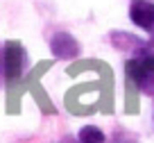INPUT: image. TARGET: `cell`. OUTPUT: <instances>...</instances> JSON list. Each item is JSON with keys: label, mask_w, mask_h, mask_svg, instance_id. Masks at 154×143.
I'll list each match as a JSON object with an SVG mask.
<instances>
[{"label": "cell", "mask_w": 154, "mask_h": 143, "mask_svg": "<svg viewBox=\"0 0 154 143\" xmlns=\"http://www.w3.org/2000/svg\"><path fill=\"white\" fill-rule=\"evenodd\" d=\"M129 18L134 25H138L143 32L149 34V41L154 43V2L152 0H131Z\"/></svg>", "instance_id": "cell-2"}, {"label": "cell", "mask_w": 154, "mask_h": 143, "mask_svg": "<svg viewBox=\"0 0 154 143\" xmlns=\"http://www.w3.org/2000/svg\"><path fill=\"white\" fill-rule=\"evenodd\" d=\"M125 71L129 80L138 86L143 93L154 95V55L140 52L125 62Z\"/></svg>", "instance_id": "cell-1"}, {"label": "cell", "mask_w": 154, "mask_h": 143, "mask_svg": "<svg viewBox=\"0 0 154 143\" xmlns=\"http://www.w3.org/2000/svg\"><path fill=\"white\" fill-rule=\"evenodd\" d=\"M50 50H52V55L59 57V59H72V57L79 55V43H77L70 34L59 32V34H54L52 41H50Z\"/></svg>", "instance_id": "cell-3"}, {"label": "cell", "mask_w": 154, "mask_h": 143, "mask_svg": "<svg viewBox=\"0 0 154 143\" xmlns=\"http://www.w3.org/2000/svg\"><path fill=\"white\" fill-rule=\"evenodd\" d=\"M79 143H106V136L102 129L93 127V125H86V127L79 129Z\"/></svg>", "instance_id": "cell-4"}]
</instances>
